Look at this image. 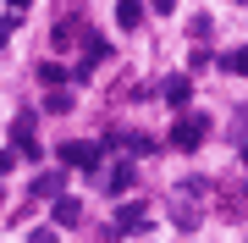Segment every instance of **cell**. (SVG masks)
Returning <instances> with one entry per match:
<instances>
[{"label":"cell","instance_id":"1","mask_svg":"<svg viewBox=\"0 0 248 243\" xmlns=\"http://www.w3.org/2000/svg\"><path fill=\"white\" fill-rule=\"evenodd\" d=\"M204 133H210V122H204V116H177V127H171V144H177V149H199Z\"/></svg>","mask_w":248,"mask_h":243},{"label":"cell","instance_id":"2","mask_svg":"<svg viewBox=\"0 0 248 243\" xmlns=\"http://www.w3.org/2000/svg\"><path fill=\"white\" fill-rule=\"evenodd\" d=\"M61 161L78 166V171H94V166H99V144H89V138H72V144H61Z\"/></svg>","mask_w":248,"mask_h":243},{"label":"cell","instance_id":"3","mask_svg":"<svg viewBox=\"0 0 248 243\" xmlns=\"http://www.w3.org/2000/svg\"><path fill=\"white\" fill-rule=\"evenodd\" d=\"M11 144H17L28 161L39 155V138H33V111H17V122H11Z\"/></svg>","mask_w":248,"mask_h":243},{"label":"cell","instance_id":"4","mask_svg":"<svg viewBox=\"0 0 248 243\" xmlns=\"http://www.w3.org/2000/svg\"><path fill=\"white\" fill-rule=\"evenodd\" d=\"M99 61H110V45L99 33H83V66H78V72H94Z\"/></svg>","mask_w":248,"mask_h":243},{"label":"cell","instance_id":"5","mask_svg":"<svg viewBox=\"0 0 248 243\" xmlns=\"http://www.w3.org/2000/svg\"><path fill=\"white\" fill-rule=\"evenodd\" d=\"M50 216H55V227H78V221H83V205H78V199H66V194H61V199L50 205Z\"/></svg>","mask_w":248,"mask_h":243},{"label":"cell","instance_id":"6","mask_svg":"<svg viewBox=\"0 0 248 243\" xmlns=\"http://www.w3.org/2000/svg\"><path fill=\"white\" fill-rule=\"evenodd\" d=\"M143 221H149V216H143V205H122V210H116V232H138Z\"/></svg>","mask_w":248,"mask_h":243},{"label":"cell","instance_id":"7","mask_svg":"<svg viewBox=\"0 0 248 243\" xmlns=\"http://www.w3.org/2000/svg\"><path fill=\"white\" fill-rule=\"evenodd\" d=\"M160 94H166V105H187V99H193V78H171Z\"/></svg>","mask_w":248,"mask_h":243},{"label":"cell","instance_id":"8","mask_svg":"<svg viewBox=\"0 0 248 243\" xmlns=\"http://www.w3.org/2000/svg\"><path fill=\"white\" fill-rule=\"evenodd\" d=\"M133 182H138V166H133V161H122V166L110 171V194H127Z\"/></svg>","mask_w":248,"mask_h":243},{"label":"cell","instance_id":"9","mask_svg":"<svg viewBox=\"0 0 248 243\" xmlns=\"http://www.w3.org/2000/svg\"><path fill=\"white\" fill-rule=\"evenodd\" d=\"M116 22H122V28H138L143 22V0H116Z\"/></svg>","mask_w":248,"mask_h":243},{"label":"cell","instance_id":"10","mask_svg":"<svg viewBox=\"0 0 248 243\" xmlns=\"http://www.w3.org/2000/svg\"><path fill=\"white\" fill-rule=\"evenodd\" d=\"M61 194V171H45V177H33V199H55Z\"/></svg>","mask_w":248,"mask_h":243},{"label":"cell","instance_id":"11","mask_svg":"<svg viewBox=\"0 0 248 243\" xmlns=\"http://www.w3.org/2000/svg\"><path fill=\"white\" fill-rule=\"evenodd\" d=\"M221 72H232V78H243V72H248V50H243V45L221 55Z\"/></svg>","mask_w":248,"mask_h":243},{"label":"cell","instance_id":"12","mask_svg":"<svg viewBox=\"0 0 248 243\" xmlns=\"http://www.w3.org/2000/svg\"><path fill=\"white\" fill-rule=\"evenodd\" d=\"M78 39H83V28H78V22H55V50H72Z\"/></svg>","mask_w":248,"mask_h":243},{"label":"cell","instance_id":"13","mask_svg":"<svg viewBox=\"0 0 248 243\" xmlns=\"http://www.w3.org/2000/svg\"><path fill=\"white\" fill-rule=\"evenodd\" d=\"M39 78H45L50 89H61V83H66V66H55V61H45V66H39Z\"/></svg>","mask_w":248,"mask_h":243},{"label":"cell","instance_id":"14","mask_svg":"<svg viewBox=\"0 0 248 243\" xmlns=\"http://www.w3.org/2000/svg\"><path fill=\"white\" fill-rule=\"evenodd\" d=\"M45 111H61V116H66V111H72V94H66V89H50V99H45Z\"/></svg>","mask_w":248,"mask_h":243},{"label":"cell","instance_id":"15","mask_svg":"<svg viewBox=\"0 0 248 243\" xmlns=\"http://www.w3.org/2000/svg\"><path fill=\"white\" fill-rule=\"evenodd\" d=\"M28 243H55V232H50V227H39V232H28Z\"/></svg>","mask_w":248,"mask_h":243},{"label":"cell","instance_id":"16","mask_svg":"<svg viewBox=\"0 0 248 243\" xmlns=\"http://www.w3.org/2000/svg\"><path fill=\"white\" fill-rule=\"evenodd\" d=\"M149 6H155V11H171V6H177V0H149Z\"/></svg>","mask_w":248,"mask_h":243},{"label":"cell","instance_id":"17","mask_svg":"<svg viewBox=\"0 0 248 243\" xmlns=\"http://www.w3.org/2000/svg\"><path fill=\"white\" fill-rule=\"evenodd\" d=\"M22 6H33V0H11V11H22Z\"/></svg>","mask_w":248,"mask_h":243},{"label":"cell","instance_id":"18","mask_svg":"<svg viewBox=\"0 0 248 243\" xmlns=\"http://www.w3.org/2000/svg\"><path fill=\"white\" fill-rule=\"evenodd\" d=\"M237 6H243V0H237Z\"/></svg>","mask_w":248,"mask_h":243}]
</instances>
